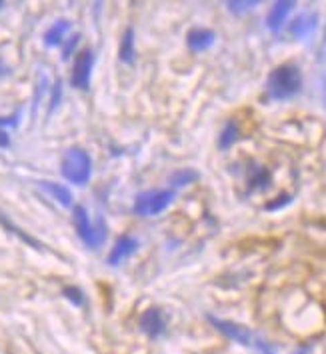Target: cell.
I'll return each mask as SVG.
<instances>
[{
  "instance_id": "10",
  "label": "cell",
  "mask_w": 326,
  "mask_h": 354,
  "mask_svg": "<svg viewBox=\"0 0 326 354\" xmlns=\"http://www.w3.org/2000/svg\"><path fill=\"white\" fill-rule=\"evenodd\" d=\"M292 8H294V2H292V0H280V2H276V4L270 8L269 19H267L269 30L278 32V30L285 26V22H287L288 15L292 12Z\"/></svg>"
},
{
  "instance_id": "16",
  "label": "cell",
  "mask_w": 326,
  "mask_h": 354,
  "mask_svg": "<svg viewBox=\"0 0 326 354\" xmlns=\"http://www.w3.org/2000/svg\"><path fill=\"white\" fill-rule=\"evenodd\" d=\"M238 138H240V129H238V124L234 120H231V122L224 124V129L218 136V147L222 150H229L234 142H238Z\"/></svg>"
},
{
  "instance_id": "27",
  "label": "cell",
  "mask_w": 326,
  "mask_h": 354,
  "mask_svg": "<svg viewBox=\"0 0 326 354\" xmlns=\"http://www.w3.org/2000/svg\"><path fill=\"white\" fill-rule=\"evenodd\" d=\"M2 4H4V2H0V8H2Z\"/></svg>"
},
{
  "instance_id": "12",
  "label": "cell",
  "mask_w": 326,
  "mask_h": 354,
  "mask_svg": "<svg viewBox=\"0 0 326 354\" xmlns=\"http://www.w3.org/2000/svg\"><path fill=\"white\" fill-rule=\"evenodd\" d=\"M270 187V172L265 167L258 165H250L249 168V190L250 192H258V190H267Z\"/></svg>"
},
{
  "instance_id": "18",
  "label": "cell",
  "mask_w": 326,
  "mask_h": 354,
  "mask_svg": "<svg viewBox=\"0 0 326 354\" xmlns=\"http://www.w3.org/2000/svg\"><path fill=\"white\" fill-rule=\"evenodd\" d=\"M260 2L256 0H240V2H227V8L231 10L232 15H245V12H250L258 6Z\"/></svg>"
},
{
  "instance_id": "26",
  "label": "cell",
  "mask_w": 326,
  "mask_h": 354,
  "mask_svg": "<svg viewBox=\"0 0 326 354\" xmlns=\"http://www.w3.org/2000/svg\"><path fill=\"white\" fill-rule=\"evenodd\" d=\"M292 354H310V346H300V348H296Z\"/></svg>"
},
{
  "instance_id": "9",
  "label": "cell",
  "mask_w": 326,
  "mask_h": 354,
  "mask_svg": "<svg viewBox=\"0 0 326 354\" xmlns=\"http://www.w3.org/2000/svg\"><path fill=\"white\" fill-rule=\"evenodd\" d=\"M318 26V15L316 12H303L290 24V35L294 38H308Z\"/></svg>"
},
{
  "instance_id": "13",
  "label": "cell",
  "mask_w": 326,
  "mask_h": 354,
  "mask_svg": "<svg viewBox=\"0 0 326 354\" xmlns=\"http://www.w3.org/2000/svg\"><path fill=\"white\" fill-rule=\"evenodd\" d=\"M68 30H70V22H68V20H57V22L46 30V35H44V44H46V46H58V44H62V40L68 35Z\"/></svg>"
},
{
  "instance_id": "24",
  "label": "cell",
  "mask_w": 326,
  "mask_h": 354,
  "mask_svg": "<svg viewBox=\"0 0 326 354\" xmlns=\"http://www.w3.org/2000/svg\"><path fill=\"white\" fill-rule=\"evenodd\" d=\"M77 42H78V35H75V37L70 38V42L66 44V48H64V58H68V56H70V53H73V48L77 46Z\"/></svg>"
},
{
  "instance_id": "17",
  "label": "cell",
  "mask_w": 326,
  "mask_h": 354,
  "mask_svg": "<svg viewBox=\"0 0 326 354\" xmlns=\"http://www.w3.org/2000/svg\"><path fill=\"white\" fill-rule=\"evenodd\" d=\"M198 172L196 170H192V168H184V170H176L171 174V185L174 188H180V187H189L192 183H196L198 180Z\"/></svg>"
},
{
  "instance_id": "4",
  "label": "cell",
  "mask_w": 326,
  "mask_h": 354,
  "mask_svg": "<svg viewBox=\"0 0 326 354\" xmlns=\"http://www.w3.org/2000/svg\"><path fill=\"white\" fill-rule=\"evenodd\" d=\"M174 190L162 188V190H148L138 194L135 201V214L138 216H156L164 212L169 206L173 205Z\"/></svg>"
},
{
  "instance_id": "7",
  "label": "cell",
  "mask_w": 326,
  "mask_h": 354,
  "mask_svg": "<svg viewBox=\"0 0 326 354\" xmlns=\"http://www.w3.org/2000/svg\"><path fill=\"white\" fill-rule=\"evenodd\" d=\"M140 328L142 333L151 338H158L164 335L166 330V320L162 317V313L158 308H148L140 315Z\"/></svg>"
},
{
  "instance_id": "14",
  "label": "cell",
  "mask_w": 326,
  "mask_h": 354,
  "mask_svg": "<svg viewBox=\"0 0 326 354\" xmlns=\"http://www.w3.org/2000/svg\"><path fill=\"white\" fill-rule=\"evenodd\" d=\"M44 192H48V196H52L58 205L70 206L73 205V192L66 187L58 185V183H40L39 185Z\"/></svg>"
},
{
  "instance_id": "23",
  "label": "cell",
  "mask_w": 326,
  "mask_h": 354,
  "mask_svg": "<svg viewBox=\"0 0 326 354\" xmlns=\"http://www.w3.org/2000/svg\"><path fill=\"white\" fill-rule=\"evenodd\" d=\"M60 94H62V84H60V80H58L57 84H55V93L50 96V112L55 111L58 106V102H60Z\"/></svg>"
},
{
  "instance_id": "21",
  "label": "cell",
  "mask_w": 326,
  "mask_h": 354,
  "mask_svg": "<svg viewBox=\"0 0 326 354\" xmlns=\"http://www.w3.org/2000/svg\"><path fill=\"white\" fill-rule=\"evenodd\" d=\"M254 346H256V351L260 354H276L274 353V346L267 342V340H262V338H256L254 340Z\"/></svg>"
},
{
  "instance_id": "11",
  "label": "cell",
  "mask_w": 326,
  "mask_h": 354,
  "mask_svg": "<svg viewBox=\"0 0 326 354\" xmlns=\"http://www.w3.org/2000/svg\"><path fill=\"white\" fill-rule=\"evenodd\" d=\"M214 40H216V35L209 28H194L186 37V44L192 53H204L214 44Z\"/></svg>"
},
{
  "instance_id": "2",
  "label": "cell",
  "mask_w": 326,
  "mask_h": 354,
  "mask_svg": "<svg viewBox=\"0 0 326 354\" xmlns=\"http://www.w3.org/2000/svg\"><path fill=\"white\" fill-rule=\"evenodd\" d=\"M62 176L66 180H70L73 185H86L93 172V160L88 156V152L82 149H70L64 158H62Z\"/></svg>"
},
{
  "instance_id": "25",
  "label": "cell",
  "mask_w": 326,
  "mask_h": 354,
  "mask_svg": "<svg viewBox=\"0 0 326 354\" xmlns=\"http://www.w3.org/2000/svg\"><path fill=\"white\" fill-rule=\"evenodd\" d=\"M10 145V138H8V134L4 131H0V149H6Z\"/></svg>"
},
{
  "instance_id": "1",
  "label": "cell",
  "mask_w": 326,
  "mask_h": 354,
  "mask_svg": "<svg viewBox=\"0 0 326 354\" xmlns=\"http://www.w3.org/2000/svg\"><path fill=\"white\" fill-rule=\"evenodd\" d=\"M303 75L296 64H282L274 68L267 80V94L272 100H288L300 93Z\"/></svg>"
},
{
  "instance_id": "22",
  "label": "cell",
  "mask_w": 326,
  "mask_h": 354,
  "mask_svg": "<svg viewBox=\"0 0 326 354\" xmlns=\"http://www.w3.org/2000/svg\"><path fill=\"white\" fill-rule=\"evenodd\" d=\"M292 201V196H288V194H280V198L278 201H274V203H269L267 205V210H280V208H285Z\"/></svg>"
},
{
  "instance_id": "20",
  "label": "cell",
  "mask_w": 326,
  "mask_h": 354,
  "mask_svg": "<svg viewBox=\"0 0 326 354\" xmlns=\"http://www.w3.org/2000/svg\"><path fill=\"white\" fill-rule=\"evenodd\" d=\"M20 114H12V116H0V131H4V129H15L17 124H19V118Z\"/></svg>"
},
{
  "instance_id": "6",
  "label": "cell",
  "mask_w": 326,
  "mask_h": 354,
  "mask_svg": "<svg viewBox=\"0 0 326 354\" xmlns=\"http://www.w3.org/2000/svg\"><path fill=\"white\" fill-rule=\"evenodd\" d=\"M93 64H95V55L93 50H82L75 60L70 82L78 91H86L90 86V75H93Z\"/></svg>"
},
{
  "instance_id": "28",
  "label": "cell",
  "mask_w": 326,
  "mask_h": 354,
  "mask_svg": "<svg viewBox=\"0 0 326 354\" xmlns=\"http://www.w3.org/2000/svg\"><path fill=\"white\" fill-rule=\"evenodd\" d=\"M325 42H326V37H325Z\"/></svg>"
},
{
  "instance_id": "3",
  "label": "cell",
  "mask_w": 326,
  "mask_h": 354,
  "mask_svg": "<svg viewBox=\"0 0 326 354\" xmlns=\"http://www.w3.org/2000/svg\"><path fill=\"white\" fill-rule=\"evenodd\" d=\"M73 221H75V228H77L78 236L82 239V243L90 248H98L100 244L106 241V224L102 218H98L95 224L90 223L88 212L84 206H75L73 212Z\"/></svg>"
},
{
  "instance_id": "15",
  "label": "cell",
  "mask_w": 326,
  "mask_h": 354,
  "mask_svg": "<svg viewBox=\"0 0 326 354\" xmlns=\"http://www.w3.org/2000/svg\"><path fill=\"white\" fill-rule=\"evenodd\" d=\"M118 56L124 64H133L135 60V30L133 28H126L124 35H122V40H120V50H118Z\"/></svg>"
},
{
  "instance_id": "5",
  "label": "cell",
  "mask_w": 326,
  "mask_h": 354,
  "mask_svg": "<svg viewBox=\"0 0 326 354\" xmlns=\"http://www.w3.org/2000/svg\"><path fill=\"white\" fill-rule=\"evenodd\" d=\"M209 322H211L212 326L220 333V335H224L229 340L232 342H236V344H242V346H254V335L250 333L247 326H242V324H238V322H232V320H224V318H216L209 315Z\"/></svg>"
},
{
  "instance_id": "19",
  "label": "cell",
  "mask_w": 326,
  "mask_h": 354,
  "mask_svg": "<svg viewBox=\"0 0 326 354\" xmlns=\"http://www.w3.org/2000/svg\"><path fill=\"white\" fill-rule=\"evenodd\" d=\"M62 295L70 300L73 304H77V306H82V304H84V295L80 292V288H77V286H66V288L62 290Z\"/></svg>"
},
{
  "instance_id": "8",
  "label": "cell",
  "mask_w": 326,
  "mask_h": 354,
  "mask_svg": "<svg viewBox=\"0 0 326 354\" xmlns=\"http://www.w3.org/2000/svg\"><path fill=\"white\" fill-rule=\"evenodd\" d=\"M136 250H138V241L133 239V236H122V239L116 241L115 248L111 250V254H108V264H111V266H118L120 262L131 259Z\"/></svg>"
}]
</instances>
